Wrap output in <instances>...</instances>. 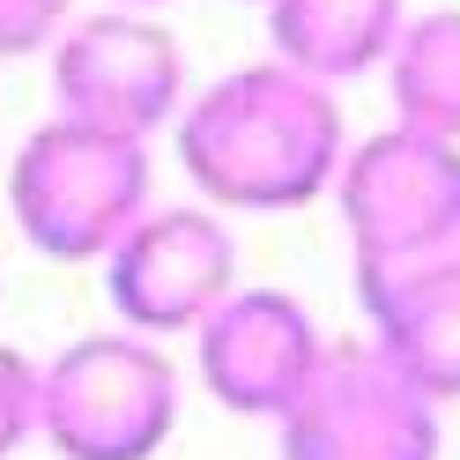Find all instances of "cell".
Listing matches in <instances>:
<instances>
[{"mask_svg":"<svg viewBox=\"0 0 460 460\" xmlns=\"http://www.w3.org/2000/svg\"><path fill=\"white\" fill-rule=\"evenodd\" d=\"M341 104L327 82H305L282 60L238 67L200 90L179 119V164L216 208L282 216L334 186L341 171Z\"/></svg>","mask_w":460,"mask_h":460,"instance_id":"1","label":"cell"},{"mask_svg":"<svg viewBox=\"0 0 460 460\" xmlns=\"http://www.w3.org/2000/svg\"><path fill=\"white\" fill-rule=\"evenodd\" d=\"M334 200L357 245V290H386V282L438 268L460 252V141L386 127L341 149Z\"/></svg>","mask_w":460,"mask_h":460,"instance_id":"2","label":"cell"},{"mask_svg":"<svg viewBox=\"0 0 460 460\" xmlns=\"http://www.w3.org/2000/svg\"><path fill=\"white\" fill-rule=\"evenodd\" d=\"M15 223L52 261H104L149 216V149L104 127L45 119L15 156Z\"/></svg>","mask_w":460,"mask_h":460,"instance_id":"3","label":"cell"},{"mask_svg":"<svg viewBox=\"0 0 460 460\" xmlns=\"http://www.w3.org/2000/svg\"><path fill=\"white\" fill-rule=\"evenodd\" d=\"M179 416V371L141 334H82L38 364V430L60 460H156Z\"/></svg>","mask_w":460,"mask_h":460,"instance_id":"4","label":"cell"},{"mask_svg":"<svg viewBox=\"0 0 460 460\" xmlns=\"http://www.w3.org/2000/svg\"><path fill=\"white\" fill-rule=\"evenodd\" d=\"M282 460H438V401L379 357V341H327L305 394L275 416Z\"/></svg>","mask_w":460,"mask_h":460,"instance_id":"5","label":"cell"},{"mask_svg":"<svg viewBox=\"0 0 460 460\" xmlns=\"http://www.w3.org/2000/svg\"><path fill=\"white\" fill-rule=\"evenodd\" d=\"M52 90H60V119L149 141L186 97V60L149 15H90L52 45Z\"/></svg>","mask_w":460,"mask_h":460,"instance_id":"6","label":"cell"},{"mask_svg":"<svg viewBox=\"0 0 460 460\" xmlns=\"http://www.w3.org/2000/svg\"><path fill=\"white\" fill-rule=\"evenodd\" d=\"M230 230L208 208H149L119 245L104 252V297L127 334H179L200 327L230 297Z\"/></svg>","mask_w":460,"mask_h":460,"instance_id":"7","label":"cell"},{"mask_svg":"<svg viewBox=\"0 0 460 460\" xmlns=\"http://www.w3.org/2000/svg\"><path fill=\"white\" fill-rule=\"evenodd\" d=\"M200 334V379L230 416H282L320 371V320L282 290H230Z\"/></svg>","mask_w":460,"mask_h":460,"instance_id":"8","label":"cell"},{"mask_svg":"<svg viewBox=\"0 0 460 460\" xmlns=\"http://www.w3.org/2000/svg\"><path fill=\"white\" fill-rule=\"evenodd\" d=\"M371 312V341H379V357L409 379L423 401H453L460 394V252L438 268H416L386 282V290L364 297Z\"/></svg>","mask_w":460,"mask_h":460,"instance_id":"9","label":"cell"},{"mask_svg":"<svg viewBox=\"0 0 460 460\" xmlns=\"http://www.w3.org/2000/svg\"><path fill=\"white\" fill-rule=\"evenodd\" d=\"M409 8L401 0H268L275 60L305 82H349L364 67H386Z\"/></svg>","mask_w":460,"mask_h":460,"instance_id":"10","label":"cell"},{"mask_svg":"<svg viewBox=\"0 0 460 460\" xmlns=\"http://www.w3.org/2000/svg\"><path fill=\"white\" fill-rule=\"evenodd\" d=\"M386 82H394V127L460 141V8H430L401 22L386 52Z\"/></svg>","mask_w":460,"mask_h":460,"instance_id":"11","label":"cell"},{"mask_svg":"<svg viewBox=\"0 0 460 460\" xmlns=\"http://www.w3.org/2000/svg\"><path fill=\"white\" fill-rule=\"evenodd\" d=\"M38 438V364L22 349H0V453Z\"/></svg>","mask_w":460,"mask_h":460,"instance_id":"12","label":"cell"},{"mask_svg":"<svg viewBox=\"0 0 460 460\" xmlns=\"http://www.w3.org/2000/svg\"><path fill=\"white\" fill-rule=\"evenodd\" d=\"M60 31H67V0H0V60L60 45Z\"/></svg>","mask_w":460,"mask_h":460,"instance_id":"13","label":"cell"},{"mask_svg":"<svg viewBox=\"0 0 460 460\" xmlns=\"http://www.w3.org/2000/svg\"><path fill=\"white\" fill-rule=\"evenodd\" d=\"M127 8H156V0H127Z\"/></svg>","mask_w":460,"mask_h":460,"instance_id":"14","label":"cell"}]
</instances>
